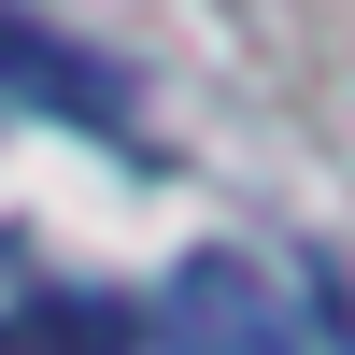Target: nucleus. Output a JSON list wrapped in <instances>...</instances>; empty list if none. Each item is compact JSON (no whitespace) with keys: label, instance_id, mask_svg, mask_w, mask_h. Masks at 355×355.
<instances>
[{"label":"nucleus","instance_id":"obj_3","mask_svg":"<svg viewBox=\"0 0 355 355\" xmlns=\"http://www.w3.org/2000/svg\"><path fill=\"white\" fill-rule=\"evenodd\" d=\"M0 355H142V341H128L114 299H28L15 327H0Z\"/></svg>","mask_w":355,"mask_h":355},{"label":"nucleus","instance_id":"obj_1","mask_svg":"<svg viewBox=\"0 0 355 355\" xmlns=\"http://www.w3.org/2000/svg\"><path fill=\"white\" fill-rule=\"evenodd\" d=\"M157 327H171V355H313V313L256 256H185L171 299H157Z\"/></svg>","mask_w":355,"mask_h":355},{"label":"nucleus","instance_id":"obj_2","mask_svg":"<svg viewBox=\"0 0 355 355\" xmlns=\"http://www.w3.org/2000/svg\"><path fill=\"white\" fill-rule=\"evenodd\" d=\"M0 100H28V114H71V128H128V85H114L85 43L28 28V15H0Z\"/></svg>","mask_w":355,"mask_h":355}]
</instances>
